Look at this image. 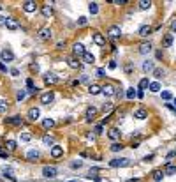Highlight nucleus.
<instances>
[{
	"mask_svg": "<svg viewBox=\"0 0 176 182\" xmlns=\"http://www.w3.org/2000/svg\"><path fill=\"white\" fill-rule=\"evenodd\" d=\"M151 32H153V30H151L150 25H143V27H139V32H138V34H139L141 37H148Z\"/></svg>",
	"mask_w": 176,
	"mask_h": 182,
	"instance_id": "4468645a",
	"label": "nucleus"
},
{
	"mask_svg": "<svg viewBox=\"0 0 176 182\" xmlns=\"http://www.w3.org/2000/svg\"><path fill=\"white\" fill-rule=\"evenodd\" d=\"M102 131H104V127H102V126H95V133H97V134H100Z\"/></svg>",
	"mask_w": 176,
	"mask_h": 182,
	"instance_id": "09e8293b",
	"label": "nucleus"
},
{
	"mask_svg": "<svg viewBox=\"0 0 176 182\" xmlns=\"http://www.w3.org/2000/svg\"><path fill=\"white\" fill-rule=\"evenodd\" d=\"M148 117V111L144 110V108H138V110H134V119H138V120H144Z\"/></svg>",
	"mask_w": 176,
	"mask_h": 182,
	"instance_id": "1a4fd4ad",
	"label": "nucleus"
},
{
	"mask_svg": "<svg viewBox=\"0 0 176 182\" xmlns=\"http://www.w3.org/2000/svg\"><path fill=\"white\" fill-rule=\"evenodd\" d=\"M164 74H166V71H164V69H160V67H155V69H153V76H155L157 80L164 78Z\"/></svg>",
	"mask_w": 176,
	"mask_h": 182,
	"instance_id": "2f4dec72",
	"label": "nucleus"
},
{
	"mask_svg": "<svg viewBox=\"0 0 176 182\" xmlns=\"http://www.w3.org/2000/svg\"><path fill=\"white\" fill-rule=\"evenodd\" d=\"M151 7V2H150V0H141V2H139V9L141 11H146V9H150Z\"/></svg>",
	"mask_w": 176,
	"mask_h": 182,
	"instance_id": "f704fd0d",
	"label": "nucleus"
},
{
	"mask_svg": "<svg viewBox=\"0 0 176 182\" xmlns=\"http://www.w3.org/2000/svg\"><path fill=\"white\" fill-rule=\"evenodd\" d=\"M162 179H164V172H162V170L153 172V180H155V182H160Z\"/></svg>",
	"mask_w": 176,
	"mask_h": 182,
	"instance_id": "c9c22d12",
	"label": "nucleus"
},
{
	"mask_svg": "<svg viewBox=\"0 0 176 182\" xmlns=\"http://www.w3.org/2000/svg\"><path fill=\"white\" fill-rule=\"evenodd\" d=\"M53 126H55V120H53V119H44V120H42V127H44V129H50V127H53Z\"/></svg>",
	"mask_w": 176,
	"mask_h": 182,
	"instance_id": "72a5a7b5",
	"label": "nucleus"
},
{
	"mask_svg": "<svg viewBox=\"0 0 176 182\" xmlns=\"http://www.w3.org/2000/svg\"><path fill=\"white\" fill-rule=\"evenodd\" d=\"M150 51H151V42H143L139 46V53L141 55H148Z\"/></svg>",
	"mask_w": 176,
	"mask_h": 182,
	"instance_id": "aec40b11",
	"label": "nucleus"
},
{
	"mask_svg": "<svg viewBox=\"0 0 176 182\" xmlns=\"http://www.w3.org/2000/svg\"><path fill=\"white\" fill-rule=\"evenodd\" d=\"M30 67H32V71H39V65H37V64H32Z\"/></svg>",
	"mask_w": 176,
	"mask_h": 182,
	"instance_id": "4d7b16f0",
	"label": "nucleus"
},
{
	"mask_svg": "<svg viewBox=\"0 0 176 182\" xmlns=\"http://www.w3.org/2000/svg\"><path fill=\"white\" fill-rule=\"evenodd\" d=\"M0 71H2V73H6V71H7V67H6L4 64H0Z\"/></svg>",
	"mask_w": 176,
	"mask_h": 182,
	"instance_id": "13d9d810",
	"label": "nucleus"
},
{
	"mask_svg": "<svg viewBox=\"0 0 176 182\" xmlns=\"http://www.w3.org/2000/svg\"><path fill=\"white\" fill-rule=\"evenodd\" d=\"M125 96H127V99H134V97H138V90L134 87H130V88H127Z\"/></svg>",
	"mask_w": 176,
	"mask_h": 182,
	"instance_id": "bb28decb",
	"label": "nucleus"
},
{
	"mask_svg": "<svg viewBox=\"0 0 176 182\" xmlns=\"http://www.w3.org/2000/svg\"><path fill=\"white\" fill-rule=\"evenodd\" d=\"M56 173H58V172H56L55 166H44V168H42V175L46 177V179H55Z\"/></svg>",
	"mask_w": 176,
	"mask_h": 182,
	"instance_id": "20e7f679",
	"label": "nucleus"
},
{
	"mask_svg": "<svg viewBox=\"0 0 176 182\" xmlns=\"http://www.w3.org/2000/svg\"><path fill=\"white\" fill-rule=\"evenodd\" d=\"M94 42L97 44V46H104V44H106V37H104L102 34L95 32V34H94Z\"/></svg>",
	"mask_w": 176,
	"mask_h": 182,
	"instance_id": "ddd939ff",
	"label": "nucleus"
},
{
	"mask_svg": "<svg viewBox=\"0 0 176 182\" xmlns=\"http://www.w3.org/2000/svg\"><path fill=\"white\" fill-rule=\"evenodd\" d=\"M44 81H46L48 85H56V83L60 81V78H58L56 74H53V73H48L46 78H44Z\"/></svg>",
	"mask_w": 176,
	"mask_h": 182,
	"instance_id": "9d476101",
	"label": "nucleus"
},
{
	"mask_svg": "<svg viewBox=\"0 0 176 182\" xmlns=\"http://www.w3.org/2000/svg\"><path fill=\"white\" fill-rule=\"evenodd\" d=\"M88 11H90L92 14H97L99 13V4L97 2H90L88 4Z\"/></svg>",
	"mask_w": 176,
	"mask_h": 182,
	"instance_id": "473e14b6",
	"label": "nucleus"
},
{
	"mask_svg": "<svg viewBox=\"0 0 176 182\" xmlns=\"http://www.w3.org/2000/svg\"><path fill=\"white\" fill-rule=\"evenodd\" d=\"M162 99L164 101H171L173 99V94L169 92V90H164V92H162Z\"/></svg>",
	"mask_w": 176,
	"mask_h": 182,
	"instance_id": "58836bf2",
	"label": "nucleus"
},
{
	"mask_svg": "<svg viewBox=\"0 0 176 182\" xmlns=\"http://www.w3.org/2000/svg\"><path fill=\"white\" fill-rule=\"evenodd\" d=\"M111 110H113V104H111V103H106V104L102 106V111H104V113H111Z\"/></svg>",
	"mask_w": 176,
	"mask_h": 182,
	"instance_id": "ea45409f",
	"label": "nucleus"
},
{
	"mask_svg": "<svg viewBox=\"0 0 176 182\" xmlns=\"http://www.w3.org/2000/svg\"><path fill=\"white\" fill-rule=\"evenodd\" d=\"M86 21H88V19H86V16H79L78 25H79V27H85V25H86Z\"/></svg>",
	"mask_w": 176,
	"mask_h": 182,
	"instance_id": "c03bdc74",
	"label": "nucleus"
},
{
	"mask_svg": "<svg viewBox=\"0 0 176 182\" xmlns=\"http://www.w3.org/2000/svg\"><path fill=\"white\" fill-rule=\"evenodd\" d=\"M88 92H90L92 96H97V94L102 92V88H100L99 85H90V87H88Z\"/></svg>",
	"mask_w": 176,
	"mask_h": 182,
	"instance_id": "c85d7f7f",
	"label": "nucleus"
},
{
	"mask_svg": "<svg viewBox=\"0 0 176 182\" xmlns=\"http://www.w3.org/2000/svg\"><path fill=\"white\" fill-rule=\"evenodd\" d=\"M97 74H99L100 78H104V76H106V71H104V69H99V71H97Z\"/></svg>",
	"mask_w": 176,
	"mask_h": 182,
	"instance_id": "864d4df0",
	"label": "nucleus"
},
{
	"mask_svg": "<svg viewBox=\"0 0 176 182\" xmlns=\"http://www.w3.org/2000/svg\"><path fill=\"white\" fill-rule=\"evenodd\" d=\"M6 21H7V18H4V16H0V25H2V27H6Z\"/></svg>",
	"mask_w": 176,
	"mask_h": 182,
	"instance_id": "603ef678",
	"label": "nucleus"
},
{
	"mask_svg": "<svg viewBox=\"0 0 176 182\" xmlns=\"http://www.w3.org/2000/svg\"><path fill=\"white\" fill-rule=\"evenodd\" d=\"M171 30H173V32H176V19H173V21H171Z\"/></svg>",
	"mask_w": 176,
	"mask_h": 182,
	"instance_id": "8fccbe9b",
	"label": "nucleus"
},
{
	"mask_svg": "<svg viewBox=\"0 0 176 182\" xmlns=\"http://www.w3.org/2000/svg\"><path fill=\"white\" fill-rule=\"evenodd\" d=\"M39 37L42 39V41H48V39H51V28H42L41 32H39Z\"/></svg>",
	"mask_w": 176,
	"mask_h": 182,
	"instance_id": "6ab92c4d",
	"label": "nucleus"
},
{
	"mask_svg": "<svg viewBox=\"0 0 176 182\" xmlns=\"http://www.w3.org/2000/svg\"><path fill=\"white\" fill-rule=\"evenodd\" d=\"M174 156H176V150H174V152H169V154H167V159H173Z\"/></svg>",
	"mask_w": 176,
	"mask_h": 182,
	"instance_id": "6e6d98bb",
	"label": "nucleus"
},
{
	"mask_svg": "<svg viewBox=\"0 0 176 182\" xmlns=\"http://www.w3.org/2000/svg\"><path fill=\"white\" fill-rule=\"evenodd\" d=\"M62 154H63V149H62V147H58V145L51 147V157H55V159H56V157H60Z\"/></svg>",
	"mask_w": 176,
	"mask_h": 182,
	"instance_id": "5701e85b",
	"label": "nucleus"
},
{
	"mask_svg": "<svg viewBox=\"0 0 176 182\" xmlns=\"http://www.w3.org/2000/svg\"><path fill=\"white\" fill-rule=\"evenodd\" d=\"M120 129H116V127H113V129H109V133H107V136L111 138L113 142H116V140H120Z\"/></svg>",
	"mask_w": 176,
	"mask_h": 182,
	"instance_id": "2eb2a0df",
	"label": "nucleus"
},
{
	"mask_svg": "<svg viewBox=\"0 0 176 182\" xmlns=\"http://www.w3.org/2000/svg\"><path fill=\"white\" fill-rule=\"evenodd\" d=\"M27 117H28V120H37L41 117V110L39 108H30L28 113H27Z\"/></svg>",
	"mask_w": 176,
	"mask_h": 182,
	"instance_id": "6e6552de",
	"label": "nucleus"
},
{
	"mask_svg": "<svg viewBox=\"0 0 176 182\" xmlns=\"http://www.w3.org/2000/svg\"><path fill=\"white\" fill-rule=\"evenodd\" d=\"M41 13H42L44 18H50V16L53 14V7H51L50 4H46V6H42V7H41Z\"/></svg>",
	"mask_w": 176,
	"mask_h": 182,
	"instance_id": "a211bd4d",
	"label": "nucleus"
},
{
	"mask_svg": "<svg viewBox=\"0 0 176 182\" xmlns=\"http://www.w3.org/2000/svg\"><path fill=\"white\" fill-rule=\"evenodd\" d=\"M115 90H116V88H115L113 85H104V87H102V94H104L106 97H111V96H115Z\"/></svg>",
	"mask_w": 176,
	"mask_h": 182,
	"instance_id": "f8f14e48",
	"label": "nucleus"
},
{
	"mask_svg": "<svg viewBox=\"0 0 176 182\" xmlns=\"http://www.w3.org/2000/svg\"><path fill=\"white\" fill-rule=\"evenodd\" d=\"M174 104H176V99H174Z\"/></svg>",
	"mask_w": 176,
	"mask_h": 182,
	"instance_id": "e2e57ef3",
	"label": "nucleus"
},
{
	"mask_svg": "<svg viewBox=\"0 0 176 182\" xmlns=\"http://www.w3.org/2000/svg\"><path fill=\"white\" fill-rule=\"evenodd\" d=\"M6 124H11V126H21V124H23V119L18 117V115H14V117L6 119Z\"/></svg>",
	"mask_w": 176,
	"mask_h": 182,
	"instance_id": "9b49d317",
	"label": "nucleus"
},
{
	"mask_svg": "<svg viewBox=\"0 0 176 182\" xmlns=\"http://www.w3.org/2000/svg\"><path fill=\"white\" fill-rule=\"evenodd\" d=\"M25 97H27V92H25V90H19V92L16 94V99H18V101H23Z\"/></svg>",
	"mask_w": 176,
	"mask_h": 182,
	"instance_id": "79ce46f5",
	"label": "nucleus"
},
{
	"mask_svg": "<svg viewBox=\"0 0 176 182\" xmlns=\"http://www.w3.org/2000/svg\"><path fill=\"white\" fill-rule=\"evenodd\" d=\"M6 111H7V103L6 101H0V115L6 113Z\"/></svg>",
	"mask_w": 176,
	"mask_h": 182,
	"instance_id": "37998d69",
	"label": "nucleus"
},
{
	"mask_svg": "<svg viewBox=\"0 0 176 182\" xmlns=\"http://www.w3.org/2000/svg\"><path fill=\"white\" fill-rule=\"evenodd\" d=\"M115 96H116V97H122V96H123V90H122V88H116V90H115Z\"/></svg>",
	"mask_w": 176,
	"mask_h": 182,
	"instance_id": "49530a36",
	"label": "nucleus"
},
{
	"mask_svg": "<svg viewBox=\"0 0 176 182\" xmlns=\"http://www.w3.org/2000/svg\"><path fill=\"white\" fill-rule=\"evenodd\" d=\"M122 149H123V145H122V143H118V142H115V143L111 145V150H113V152H120Z\"/></svg>",
	"mask_w": 176,
	"mask_h": 182,
	"instance_id": "4c0bfd02",
	"label": "nucleus"
},
{
	"mask_svg": "<svg viewBox=\"0 0 176 182\" xmlns=\"http://www.w3.org/2000/svg\"><path fill=\"white\" fill-rule=\"evenodd\" d=\"M83 62H85V64H94V62H95V57H94L92 53L86 51V53L83 55Z\"/></svg>",
	"mask_w": 176,
	"mask_h": 182,
	"instance_id": "7c9ffc66",
	"label": "nucleus"
},
{
	"mask_svg": "<svg viewBox=\"0 0 176 182\" xmlns=\"http://www.w3.org/2000/svg\"><path fill=\"white\" fill-rule=\"evenodd\" d=\"M162 44H164V48H171L173 46V34H166Z\"/></svg>",
	"mask_w": 176,
	"mask_h": 182,
	"instance_id": "b1692460",
	"label": "nucleus"
},
{
	"mask_svg": "<svg viewBox=\"0 0 176 182\" xmlns=\"http://www.w3.org/2000/svg\"><path fill=\"white\" fill-rule=\"evenodd\" d=\"M0 58H2V62H12V60H14V53L6 48L2 53H0Z\"/></svg>",
	"mask_w": 176,
	"mask_h": 182,
	"instance_id": "39448f33",
	"label": "nucleus"
},
{
	"mask_svg": "<svg viewBox=\"0 0 176 182\" xmlns=\"http://www.w3.org/2000/svg\"><path fill=\"white\" fill-rule=\"evenodd\" d=\"M27 85H28V88H34V81H32V80H30V78H28V80H27Z\"/></svg>",
	"mask_w": 176,
	"mask_h": 182,
	"instance_id": "5fc2aeb1",
	"label": "nucleus"
},
{
	"mask_svg": "<svg viewBox=\"0 0 176 182\" xmlns=\"http://www.w3.org/2000/svg\"><path fill=\"white\" fill-rule=\"evenodd\" d=\"M109 69H116V62H115V60L109 62Z\"/></svg>",
	"mask_w": 176,
	"mask_h": 182,
	"instance_id": "3c124183",
	"label": "nucleus"
},
{
	"mask_svg": "<svg viewBox=\"0 0 176 182\" xmlns=\"http://www.w3.org/2000/svg\"><path fill=\"white\" fill-rule=\"evenodd\" d=\"M153 69H155V67H153V62L151 60H144L143 62V71L144 73H153Z\"/></svg>",
	"mask_w": 176,
	"mask_h": 182,
	"instance_id": "412c9836",
	"label": "nucleus"
},
{
	"mask_svg": "<svg viewBox=\"0 0 176 182\" xmlns=\"http://www.w3.org/2000/svg\"><path fill=\"white\" fill-rule=\"evenodd\" d=\"M174 173H176V166L171 165V163H167L166 168H164V175H174Z\"/></svg>",
	"mask_w": 176,
	"mask_h": 182,
	"instance_id": "393cba45",
	"label": "nucleus"
},
{
	"mask_svg": "<svg viewBox=\"0 0 176 182\" xmlns=\"http://www.w3.org/2000/svg\"><path fill=\"white\" fill-rule=\"evenodd\" d=\"M11 74H12V76H18V74H19V71H18V69H12V71H11Z\"/></svg>",
	"mask_w": 176,
	"mask_h": 182,
	"instance_id": "bf43d9fd",
	"label": "nucleus"
},
{
	"mask_svg": "<svg viewBox=\"0 0 176 182\" xmlns=\"http://www.w3.org/2000/svg\"><path fill=\"white\" fill-rule=\"evenodd\" d=\"M42 143L48 145V147H50V145L55 147V138H53V136H50V134H44V136H42Z\"/></svg>",
	"mask_w": 176,
	"mask_h": 182,
	"instance_id": "4be33fe9",
	"label": "nucleus"
},
{
	"mask_svg": "<svg viewBox=\"0 0 176 182\" xmlns=\"http://www.w3.org/2000/svg\"><path fill=\"white\" fill-rule=\"evenodd\" d=\"M148 88H150V92H153V94H157V92H160V83H159V81H151Z\"/></svg>",
	"mask_w": 176,
	"mask_h": 182,
	"instance_id": "a878e982",
	"label": "nucleus"
},
{
	"mask_svg": "<svg viewBox=\"0 0 176 182\" xmlns=\"http://www.w3.org/2000/svg\"><path fill=\"white\" fill-rule=\"evenodd\" d=\"M30 140H32L30 133H21V142H30Z\"/></svg>",
	"mask_w": 176,
	"mask_h": 182,
	"instance_id": "a19ab883",
	"label": "nucleus"
},
{
	"mask_svg": "<svg viewBox=\"0 0 176 182\" xmlns=\"http://www.w3.org/2000/svg\"><path fill=\"white\" fill-rule=\"evenodd\" d=\"M95 113H97V108H94V106H90V108H88V110H86V120H88V122H90V120L94 119V115H95Z\"/></svg>",
	"mask_w": 176,
	"mask_h": 182,
	"instance_id": "c756f323",
	"label": "nucleus"
},
{
	"mask_svg": "<svg viewBox=\"0 0 176 182\" xmlns=\"http://www.w3.org/2000/svg\"><path fill=\"white\" fill-rule=\"evenodd\" d=\"M72 51H74V57H81V58H83V55L86 53V51H85V46H83L81 42H76V44H74Z\"/></svg>",
	"mask_w": 176,
	"mask_h": 182,
	"instance_id": "423d86ee",
	"label": "nucleus"
},
{
	"mask_svg": "<svg viewBox=\"0 0 176 182\" xmlns=\"http://www.w3.org/2000/svg\"><path fill=\"white\" fill-rule=\"evenodd\" d=\"M35 9H37V4L32 2V0L23 2V11H25V13H35Z\"/></svg>",
	"mask_w": 176,
	"mask_h": 182,
	"instance_id": "0eeeda50",
	"label": "nucleus"
},
{
	"mask_svg": "<svg viewBox=\"0 0 176 182\" xmlns=\"http://www.w3.org/2000/svg\"><path fill=\"white\" fill-rule=\"evenodd\" d=\"M0 11H2V4H0Z\"/></svg>",
	"mask_w": 176,
	"mask_h": 182,
	"instance_id": "680f3d73",
	"label": "nucleus"
},
{
	"mask_svg": "<svg viewBox=\"0 0 176 182\" xmlns=\"http://www.w3.org/2000/svg\"><path fill=\"white\" fill-rule=\"evenodd\" d=\"M6 27L9 28V30H18L19 27H18V23L14 19H11V18H7V21H6Z\"/></svg>",
	"mask_w": 176,
	"mask_h": 182,
	"instance_id": "cd10ccee",
	"label": "nucleus"
},
{
	"mask_svg": "<svg viewBox=\"0 0 176 182\" xmlns=\"http://www.w3.org/2000/svg\"><path fill=\"white\" fill-rule=\"evenodd\" d=\"M39 157H41V154H39V150H35V149H32V150L27 152V159H28V161H37Z\"/></svg>",
	"mask_w": 176,
	"mask_h": 182,
	"instance_id": "dca6fc26",
	"label": "nucleus"
},
{
	"mask_svg": "<svg viewBox=\"0 0 176 182\" xmlns=\"http://www.w3.org/2000/svg\"><path fill=\"white\" fill-rule=\"evenodd\" d=\"M151 159H153V154H150V156H146V157H144V161H151Z\"/></svg>",
	"mask_w": 176,
	"mask_h": 182,
	"instance_id": "052dcab7",
	"label": "nucleus"
},
{
	"mask_svg": "<svg viewBox=\"0 0 176 182\" xmlns=\"http://www.w3.org/2000/svg\"><path fill=\"white\" fill-rule=\"evenodd\" d=\"M107 35L111 37V39H120V35H122V28L118 27V25H111L107 28Z\"/></svg>",
	"mask_w": 176,
	"mask_h": 182,
	"instance_id": "f03ea898",
	"label": "nucleus"
},
{
	"mask_svg": "<svg viewBox=\"0 0 176 182\" xmlns=\"http://www.w3.org/2000/svg\"><path fill=\"white\" fill-rule=\"evenodd\" d=\"M53 99H55V94L51 92V90H48V92H44V94L41 96V103L46 104V106H50V104L53 103Z\"/></svg>",
	"mask_w": 176,
	"mask_h": 182,
	"instance_id": "7ed1b4c3",
	"label": "nucleus"
},
{
	"mask_svg": "<svg viewBox=\"0 0 176 182\" xmlns=\"http://www.w3.org/2000/svg\"><path fill=\"white\" fill-rule=\"evenodd\" d=\"M150 87V81H148V78H143L141 81H139V90H143V92H144V90Z\"/></svg>",
	"mask_w": 176,
	"mask_h": 182,
	"instance_id": "e433bc0d",
	"label": "nucleus"
},
{
	"mask_svg": "<svg viewBox=\"0 0 176 182\" xmlns=\"http://www.w3.org/2000/svg\"><path fill=\"white\" fill-rule=\"evenodd\" d=\"M67 64H69V67H72V69L81 67V62L78 60V57H69V58H67Z\"/></svg>",
	"mask_w": 176,
	"mask_h": 182,
	"instance_id": "f3484780",
	"label": "nucleus"
},
{
	"mask_svg": "<svg viewBox=\"0 0 176 182\" xmlns=\"http://www.w3.org/2000/svg\"><path fill=\"white\" fill-rule=\"evenodd\" d=\"M7 149L9 150H14L16 149V142L14 140H7Z\"/></svg>",
	"mask_w": 176,
	"mask_h": 182,
	"instance_id": "a18cd8bd",
	"label": "nucleus"
},
{
	"mask_svg": "<svg viewBox=\"0 0 176 182\" xmlns=\"http://www.w3.org/2000/svg\"><path fill=\"white\" fill-rule=\"evenodd\" d=\"M71 166H72V168H81V166H83V163H81V161H76V163H72Z\"/></svg>",
	"mask_w": 176,
	"mask_h": 182,
	"instance_id": "de8ad7c7",
	"label": "nucleus"
},
{
	"mask_svg": "<svg viewBox=\"0 0 176 182\" xmlns=\"http://www.w3.org/2000/svg\"><path fill=\"white\" fill-rule=\"evenodd\" d=\"M130 165V161L127 157H115V159H111V161H109V166L111 168H123V166H129Z\"/></svg>",
	"mask_w": 176,
	"mask_h": 182,
	"instance_id": "f257e3e1",
	"label": "nucleus"
}]
</instances>
